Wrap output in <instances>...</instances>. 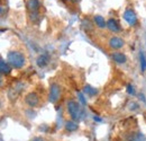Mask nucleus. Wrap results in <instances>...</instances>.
<instances>
[{
  "label": "nucleus",
  "mask_w": 146,
  "mask_h": 141,
  "mask_svg": "<svg viewBox=\"0 0 146 141\" xmlns=\"http://www.w3.org/2000/svg\"><path fill=\"white\" fill-rule=\"evenodd\" d=\"M107 28L112 33H119L121 31L120 24L115 19V18H109L107 20Z\"/></svg>",
  "instance_id": "obj_9"
},
{
  "label": "nucleus",
  "mask_w": 146,
  "mask_h": 141,
  "mask_svg": "<svg viewBox=\"0 0 146 141\" xmlns=\"http://www.w3.org/2000/svg\"><path fill=\"white\" fill-rule=\"evenodd\" d=\"M124 19L127 21L130 26H136L138 24V19H137V15L135 14V11L130 8H128L124 13Z\"/></svg>",
  "instance_id": "obj_7"
},
{
  "label": "nucleus",
  "mask_w": 146,
  "mask_h": 141,
  "mask_svg": "<svg viewBox=\"0 0 146 141\" xmlns=\"http://www.w3.org/2000/svg\"><path fill=\"white\" fill-rule=\"evenodd\" d=\"M127 90H128V93H129V94H134V88H133V86H130V85H129Z\"/></svg>",
  "instance_id": "obj_18"
},
{
  "label": "nucleus",
  "mask_w": 146,
  "mask_h": 141,
  "mask_svg": "<svg viewBox=\"0 0 146 141\" xmlns=\"http://www.w3.org/2000/svg\"><path fill=\"white\" fill-rule=\"evenodd\" d=\"M64 130L68 131V132H70V133L75 132V131L79 130V124H78V122H75L73 120H68L65 122V124H64Z\"/></svg>",
  "instance_id": "obj_13"
},
{
  "label": "nucleus",
  "mask_w": 146,
  "mask_h": 141,
  "mask_svg": "<svg viewBox=\"0 0 146 141\" xmlns=\"http://www.w3.org/2000/svg\"><path fill=\"white\" fill-rule=\"evenodd\" d=\"M70 1H72V2H76V1H79V0H70Z\"/></svg>",
  "instance_id": "obj_19"
},
{
  "label": "nucleus",
  "mask_w": 146,
  "mask_h": 141,
  "mask_svg": "<svg viewBox=\"0 0 146 141\" xmlns=\"http://www.w3.org/2000/svg\"><path fill=\"white\" fill-rule=\"evenodd\" d=\"M24 89H25V84L23 81H18L15 85H13L9 88V90H8V98H9V101L10 102L17 101V98L21 95Z\"/></svg>",
  "instance_id": "obj_3"
},
{
  "label": "nucleus",
  "mask_w": 146,
  "mask_h": 141,
  "mask_svg": "<svg viewBox=\"0 0 146 141\" xmlns=\"http://www.w3.org/2000/svg\"><path fill=\"white\" fill-rule=\"evenodd\" d=\"M84 93H86L87 95H89V96H93V95L97 94V89L92 88L91 86H86V87H84Z\"/></svg>",
  "instance_id": "obj_17"
},
{
  "label": "nucleus",
  "mask_w": 146,
  "mask_h": 141,
  "mask_svg": "<svg viewBox=\"0 0 146 141\" xmlns=\"http://www.w3.org/2000/svg\"><path fill=\"white\" fill-rule=\"evenodd\" d=\"M93 25H96L98 28H106L107 27V20L101 15H96L93 17Z\"/></svg>",
  "instance_id": "obj_12"
},
{
  "label": "nucleus",
  "mask_w": 146,
  "mask_h": 141,
  "mask_svg": "<svg viewBox=\"0 0 146 141\" xmlns=\"http://www.w3.org/2000/svg\"><path fill=\"white\" fill-rule=\"evenodd\" d=\"M62 95V90H61V86L57 83H52L50 85V91H48V101L51 103L55 104L60 97Z\"/></svg>",
  "instance_id": "obj_5"
},
{
  "label": "nucleus",
  "mask_w": 146,
  "mask_h": 141,
  "mask_svg": "<svg viewBox=\"0 0 146 141\" xmlns=\"http://www.w3.org/2000/svg\"><path fill=\"white\" fill-rule=\"evenodd\" d=\"M66 112L68 115L70 117V120H73L75 122H79L82 117V108L81 105L79 104V102L74 101V99H70L66 103Z\"/></svg>",
  "instance_id": "obj_2"
},
{
  "label": "nucleus",
  "mask_w": 146,
  "mask_h": 141,
  "mask_svg": "<svg viewBox=\"0 0 146 141\" xmlns=\"http://www.w3.org/2000/svg\"><path fill=\"white\" fill-rule=\"evenodd\" d=\"M11 66L8 63V61L3 60L2 58L0 59V71H1V75L2 76H8L10 72H11Z\"/></svg>",
  "instance_id": "obj_11"
},
{
  "label": "nucleus",
  "mask_w": 146,
  "mask_h": 141,
  "mask_svg": "<svg viewBox=\"0 0 146 141\" xmlns=\"http://www.w3.org/2000/svg\"><path fill=\"white\" fill-rule=\"evenodd\" d=\"M48 62H50V58H48L47 54H40L36 60L37 66H38L39 68H44V67H46V66L48 64Z\"/></svg>",
  "instance_id": "obj_14"
},
{
  "label": "nucleus",
  "mask_w": 146,
  "mask_h": 141,
  "mask_svg": "<svg viewBox=\"0 0 146 141\" xmlns=\"http://www.w3.org/2000/svg\"><path fill=\"white\" fill-rule=\"evenodd\" d=\"M139 63H141V70L142 72L146 71V58L143 52H139Z\"/></svg>",
  "instance_id": "obj_15"
},
{
  "label": "nucleus",
  "mask_w": 146,
  "mask_h": 141,
  "mask_svg": "<svg viewBox=\"0 0 146 141\" xmlns=\"http://www.w3.org/2000/svg\"><path fill=\"white\" fill-rule=\"evenodd\" d=\"M7 61L13 69H23L26 66V56L18 50H11L7 54Z\"/></svg>",
  "instance_id": "obj_1"
},
{
  "label": "nucleus",
  "mask_w": 146,
  "mask_h": 141,
  "mask_svg": "<svg viewBox=\"0 0 146 141\" xmlns=\"http://www.w3.org/2000/svg\"><path fill=\"white\" fill-rule=\"evenodd\" d=\"M108 46L112 51H119L125 46V40L118 35H111L107 41Z\"/></svg>",
  "instance_id": "obj_4"
},
{
  "label": "nucleus",
  "mask_w": 146,
  "mask_h": 141,
  "mask_svg": "<svg viewBox=\"0 0 146 141\" xmlns=\"http://www.w3.org/2000/svg\"><path fill=\"white\" fill-rule=\"evenodd\" d=\"M24 101H25L26 105L28 106V107H32V108H35V107L39 106V104H40V98H39V96H38V94H37L36 91L28 93L25 96Z\"/></svg>",
  "instance_id": "obj_6"
},
{
  "label": "nucleus",
  "mask_w": 146,
  "mask_h": 141,
  "mask_svg": "<svg viewBox=\"0 0 146 141\" xmlns=\"http://www.w3.org/2000/svg\"><path fill=\"white\" fill-rule=\"evenodd\" d=\"M40 19V15L38 11H35V13H29V20L33 23V24H37Z\"/></svg>",
  "instance_id": "obj_16"
},
{
  "label": "nucleus",
  "mask_w": 146,
  "mask_h": 141,
  "mask_svg": "<svg viewBox=\"0 0 146 141\" xmlns=\"http://www.w3.org/2000/svg\"><path fill=\"white\" fill-rule=\"evenodd\" d=\"M111 59H112L116 63H118V64H125V63L127 62V56H126V54L120 52V51H113V52L111 53Z\"/></svg>",
  "instance_id": "obj_8"
},
{
  "label": "nucleus",
  "mask_w": 146,
  "mask_h": 141,
  "mask_svg": "<svg viewBox=\"0 0 146 141\" xmlns=\"http://www.w3.org/2000/svg\"><path fill=\"white\" fill-rule=\"evenodd\" d=\"M26 6L29 13H35V11H38L40 8V1L39 0H27Z\"/></svg>",
  "instance_id": "obj_10"
}]
</instances>
